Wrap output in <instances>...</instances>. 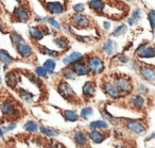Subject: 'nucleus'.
Returning a JSON list of instances; mask_svg holds the SVG:
<instances>
[{
    "mask_svg": "<svg viewBox=\"0 0 155 148\" xmlns=\"http://www.w3.org/2000/svg\"><path fill=\"white\" fill-rule=\"evenodd\" d=\"M86 64L88 66L89 73L94 74V75H98V74H101L105 69V65L104 62L100 57L96 56V54H89L86 57Z\"/></svg>",
    "mask_w": 155,
    "mask_h": 148,
    "instance_id": "f257e3e1",
    "label": "nucleus"
},
{
    "mask_svg": "<svg viewBox=\"0 0 155 148\" xmlns=\"http://www.w3.org/2000/svg\"><path fill=\"white\" fill-rule=\"evenodd\" d=\"M70 24L75 29H86L91 25V19L84 13H73L70 16Z\"/></svg>",
    "mask_w": 155,
    "mask_h": 148,
    "instance_id": "f03ea898",
    "label": "nucleus"
},
{
    "mask_svg": "<svg viewBox=\"0 0 155 148\" xmlns=\"http://www.w3.org/2000/svg\"><path fill=\"white\" fill-rule=\"evenodd\" d=\"M30 10L24 5H20L18 7H16L13 10V13H12V17L15 22H27L30 19Z\"/></svg>",
    "mask_w": 155,
    "mask_h": 148,
    "instance_id": "7ed1b4c3",
    "label": "nucleus"
},
{
    "mask_svg": "<svg viewBox=\"0 0 155 148\" xmlns=\"http://www.w3.org/2000/svg\"><path fill=\"white\" fill-rule=\"evenodd\" d=\"M43 5L51 15H62L66 11V7L61 1H46L43 2Z\"/></svg>",
    "mask_w": 155,
    "mask_h": 148,
    "instance_id": "20e7f679",
    "label": "nucleus"
},
{
    "mask_svg": "<svg viewBox=\"0 0 155 148\" xmlns=\"http://www.w3.org/2000/svg\"><path fill=\"white\" fill-rule=\"evenodd\" d=\"M115 84L122 94H130L133 91L131 79L124 76H117L115 78Z\"/></svg>",
    "mask_w": 155,
    "mask_h": 148,
    "instance_id": "39448f33",
    "label": "nucleus"
},
{
    "mask_svg": "<svg viewBox=\"0 0 155 148\" xmlns=\"http://www.w3.org/2000/svg\"><path fill=\"white\" fill-rule=\"evenodd\" d=\"M102 90L103 92L105 93L107 96L112 97L114 99H119L123 96L122 93L118 90V88L116 86L115 82H112V81H104L102 83Z\"/></svg>",
    "mask_w": 155,
    "mask_h": 148,
    "instance_id": "423d86ee",
    "label": "nucleus"
},
{
    "mask_svg": "<svg viewBox=\"0 0 155 148\" xmlns=\"http://www.w3.org/2000/svg\"><path fill=\"white\" fill-rule=\"evenodd\" d=\"M84 57L82 59H80L79 61L74 62L72 65H70L72 71H74V74L77 75V77H82V76H87L89 74V69L87 66L86 62L83 61Z\"/></svg>",
    "mask_w": 155,
    "mask_h": 148,
    "instance_id": "0eeeda50",
    "label": "nucleus"
},
{
    "mask_svg": "<svg viewBox=\"0 0 155 148\" xmlns=\"http://www.w3.org/2000/svg\"><path fill=\"white\" fill-rule=\"evenodd\" d=\"M58 91L65 99H68V100H72L75 97V94L73 92V90L71 88V86L67 83L66 81H60L58 84Z\"/></svg>",
    "mask_w": 155,
    "mask_h": 148,
    "instance_id": "6e6552de",
    "label": "nucleus"
},
{
    "mask_svg": "<svg viewBox=\"0 0 155 148\" xmlns=\"http://www.w3.org/2000/svg\"><path fill=\"white\" fill-rule=\"evenodd\" d=\"M139 74L146 81L155 82V67L148 64H142L139 67Z\"/></svg>",
    "mask_w": 155,
    "mask_h": 148,
    "instance_id": "1a4fd4ad",
    "label": "nucleus"
},
{
    "mask_svg": "<svg viewBox=\"0 0 155 148\" xmlns=\"http://www.w3.org/2000/svg\"><path fill=\"white\" fill-rule=\"evenodd\" d=\"M125 127L127 130L136 134H141L146 131V126L140 120L137 119H129L125 122Z\"/></svg>",
    "mask_w": 155,
    "mask_h": 148,
    "instance_id": "9d476101",
    "label": "nucleus"
},
{
    "mask_svg": "<svg viewBox=\"0 0 155 148\" xmlns=\"http://www.w3.org/2000/svg\"><path fill=\"white\" fill-rule=\"evenodd\" d=\"M101 49L106 56H113V54L117 53L118 51V44L112 39H107L103 42L101 46Z\"/></svg>",
    "mask_w": 155,
    "mask_h": 148,
    "instance_id": "9b49d317",
    "label": "nucleus"
},
{
    "mask_svg": "<svg viewBox=\"0 0 155 148\" xmlns=\"http://www.w3.org/2000/svg\"><path fill=\"white\" fill-rule=\"evenodd\" d=\"M0 110H1L3 115L8 116V117H13L17 114V109H16L15 105L9 100L3 101L0 105Z\"/></svg>",
    "mask_w": 155,
    "mask_h": 148,
    "instance_id": "f8f14e48",
    "label": "nucleus"
},
{
    "mask_svg": "<svg viewBox=\"0 0 155 148\" xmlns=\"http://www.w3.org/2000/svg\"><path fill=\"white\" fill-rule=\"evenodd\" d=\"M15 48H16V50H17L18 54H19V56L21 57V58H24V59L30 58V57H32V54H33L32 47H31L29 44H27L25 41L18 44Z\"/></svg>",
    "mask_w": 155,
    "mask_h": 148,
    "instance_id": "ddd939ff",
    "label": "nucleus"
},
{
    "mask_svg": "<svg viewBox=\"0 0 155 148\" xmlns=\"http://www.w3.org/2000/svg\"><path fill=\"white\" fill-rule=\"evenodd\" d=\"M87 5H88L89 9L95 12V13L103 14L106 2H105V0H89L88 2H87Z\"/></svg>",
    "mask_w": 155,
    "mask_h": 148,
    "instance_id": "4468645a",
    "label": "nucleus"
},
{
    "mask_svg": "<svg viewBox=\"0 0 155 148\" xmlns=\"http://www.w3.org/2000/svg\"><path fill=\"white\" fill-rule=\"evenodd\" d=\"M29 35L35 42H39L45 37L41 26H30L29 27Z\"/></svg>",
    "mask_w": 155,
    "mask_h": 148,
    "instance_id": "2eb2a0df",
    "label": "nucleus"
},
{
    "mask_svg": "<svg viewBox=\"0 0 155 148\" xmlns=\"http://www.w3.org/2000/svg\"><path fill=\"white\" fill-rule=\"evenodd\" d=\"M83 57L84 56H83L81 52L72 51L69 54H67V56H65L64 58L62 59V62L64 63L66 66H70V65H72L74 62H77V61H79L80 59H82Z\"/></svg>",
    "mask_w": 155,
    "mask_h": 148,
    "instance_id": "dca6fc26",
    "label": "nucleus"
},
{
    "mask_svg": "<svg viewBox=\"0 0 155 148\" xmlns=\"http://www.w3.org/2000/svg\"><path fill=\"white\" fill-rule=\"evenodd\" d=\"M130 103L135 109H142L146 105V99L141 94H133L130 97Z\"/></svg>",
    "mask_w": 155,
    "mask_h": 148,
    "instance_id": "f3484780",
    "label": "nucleus"
},
{
    "mask_svg": "<svg viewBox=\"0 0 155 148\" xmlns=\"http://www.w3.org/2000/svg\"><path fill=\"white\" fill-rule=\"evenodd\" d=\"M96 92V86L93 81H87L82 88V94L85 98H91L95 95Z\"/></svg>",
    "mask_w": 155,
    "mask_h": 148,
    "instance_id": "a211bd4d",
    "label": "nucleus"
},
{
    "mask_svg": "<svg viewBox=\"0 0 155 148\" xmlns=\"http://www.w3.org/2000/svg\"><path fill=\"white\" fill-rule=\"evenodd\" d=\"M53 43L56 47H58L62 50H67L70 46L69 44V40L67 39L64 35H58V36H55L53 39Z\"/></svg>",
    "mask_w": 155,
    "mask_h": 148,
    "instance_id": "6ab92c4d",
    "label": "nucleus"
},
{
    "mask_svg": "<svg viewBox=\"0 0 155 148\" xmlns=\"http://www.w3.org/2000/svg\"><path fill=\"white\" fill-rule=\"evenodd\" d=\"M141 16H142V12L140 9H134L133 12L131 13L130 17L127 18V25L130 27H133L134 25H136L137 22H140L141 19Z\"/></svg>",
    "mask_w": 155,
    "mask_h": 148,
    "instance_id": "aec40b11",
    "label": "nucleus"
},
{
    "mask_svg": "<svg viewBox=\"0 0 155 148\" xmlns=\"http://www.w3.org/2000/svg\"><path fill=\"white\" fill-rule=\"evenodd\" d=\"M138 58L140 59H152L155 58V47L154 46L148 45L147 47H144L139 53L137 54Z\"/></svg>",
    "mask_w": 155,
    "mask_h": 148,
    "instance_id": "412c9836",
    "label": "nucleus"
},
{
    "mask_svg": "<svg viewBox=\"0 0 155 148\" xmlns=\"http://www.w3.org/2000/svg\"><path fill=\"white\" fill-rule=\"evenodd\" d=\"M18 81H19V78H18L17 74L15 71H9V73H7V75H5V82H7L8 86L14 88L17 85Z\"/></svg>",
    "mask_w": 155,
    "mask_h": 148,
    "instance_id": "4be33fe9",
    "label": "nucleus"
},
{
    "mask_svg": "<svg viewBox=\"0 0 155 148\" xmlns=\"http://www.w3.org/2000/svg\"><path fill=\"white\" fill-rule=\"evenodd\" d=\"M88 136H89V139H91V141H93L94 143H96V144L102 143V142L105 139V136H104V134H102V133L100 132L98 129H93V130L89 132Z\"/></svg>",
    "mask_w": 155,
    "mask_h": 148,
    "instance_id": "5701e85b",
    "label": "nucleus"
},
{
    "mask_svg": "<svg viewBox=\"0 0 155 148\" xmlns=\"http://www.w3.org/2000/svg\"><path fill=\"white\" fill-rule=\"evenodd\" d=\"M63 117L66 122H74L79 119V115L74 110H65L63 111Z\"/></svg>",
    "mask_w": 155,
    "mask_h": 148,
    "instance_id": "b1692460",
    "label": "nucleus"
},
{
    "mask_svg": "<svg viewBox=\"0 0 155 148\" xmlns=\"http://www.w3.org/2000/svg\"><path fill=\"white\" fill-rule=\"evenodd\" d=\"M43 66L45 67V69L47 71L48 75H54V73H55L56 62L53 58H50V59H48V60H46L45 62H44Z\"/></svg>",
    "mask_w": 155,
    "mask_h": 148,
    "instance_id": "393cba45",
    "label": "nucleus"
},
{
    "mask_svg": "<svg viewBox=\"0 0 155 148\" xmlns=\"http://www.w3.org/2000/svg\"><path fill=\"white\" fill-rule=\"evenodd\" d=\"M73 139H74L75 144L79 146H85L87 144V136L83 131H77L74 133Z\"/></svg>",
    "mask_w": 155,
    "mask_h": 148,
    "instance_id": "a878e982",
    "label": "nucleus"
},
{
    "mask_svg": "<svg viewBox=\"0 0 155 148\" xmlns=\"http://www.w3.org/2000/svg\"><path fill=\"white\" fill-rule=\"evenodd\" d=\"M0 62L3 64H11L14 62V58L5 49H0Z\"/></svg>",
    "mask_w": 155,
    "mask_h": 148,
    "instance_id": "bb28decb",
    "label": "nucleus"
},
{
    "mask_svg": "<svg viewBox=\"0 0 155 148\" xmlns=\"http://www.w3.org/2000/svg\"><path fill=\"white\" fill-rule=\"evenodd\" d=\"M38 49L43 54H46V56L50 57V58L54 59V58H56V57L60 56V52H58V50H52V49H50V48L46 47V46H44V45H39Z\"/></svg>",
    "mask_w": 155,
    "mask_h": 148,
    "instance_id": "cd10ccee",
    "label": "nucleus"
},
{
    "mask_svg": "<svg viewBox=\"0 0 155 148\" xmlns=\"http://www.w3.org/2000/svg\"><path fill=\"white\" fill-rule=\"evenodd\" d=\"M127 32V25L120 24L114 29V31L112 32V36L119 37V36H121V35H124Z\"/></svg>",
    "mask_w": 155,
    "mask_h": 148,
    "instance_id": "c85d7f7f",
    "label": "nucleus"
},
{
    "mask_svg": "<svg viewBox=\"0 0 155 148\" xmlns=\"http://www.w3.org/2000/svg\"><path fill=\"white\" fill-rule=\"evenodd\" d=\"M9 36H10V40H11L12 44L14 45V47H16L19 43L25 41L22 35L19 34L18 32H16V31H11V32H9Z\"/></svg>",
    "mask_w": 155,
    "mask_h": 148,
    "instance_id": "c756f323",
    "label": "nucleus"
},
{
    "mask_svg": "<svg viewBox=\"0 0 155 148\" xmlns=\"http://www.w3.org/2000/svg\"><path fill=\"white\" fill-rule=\"evenodd\" d=\"M62 76H63V78L66 80H75L77 79V75H75L74 71H72V68L69 66H67L62 69Z\"/></svg>",
    "mask_w": 155,
    "mask_h": 148,
    "instance_id": "7c9ffc66",
    "label": "nucleus"
},
{
    "mask_svg": "<svg viewBox=\"0 0 155 148\" xmlns=\"http://www.w3.org/2000/svg\"><path fill=\"white\" fill-rule=\"evenodd\" d=\"M39 131L43 133L46 136H58L61 134V132L58 130H55L53 128H49V127H41Z\"/></svg>",
    "mask_w": 155,
    "mask_h": 148,
    "instance_id": "2f4dec72",
    "label": "nucleus"
},
{
    "mask_svg": "<svg viewBox=\"0 0 155 148\" xmlns=\"http://www.w3.org/2000/svg\"><path fill=\"white\" fill-rule=\"evenodd\" d=\"M45 24H48L50 27H52V28H53L54 30L60 31L61 29H62V25L60 24V22H58V20H56L54 17H52V16H49V17H46Z\"/></svg>",
    "mask_w": 155,
    "mask_h": 148,
    "instance_id": "473e14b6",
    "label": "nucleus"
},
{
    "mask_svg": "<svg viewBox=\"0 0 155 148\" xmlns=\"http://www.w3.org/2000/svg\"><path fill=\"white\" fill-rule=\"evenodd\" d=\"M89 128L93 129H106L108 128V124L105 120H94L89 124Z\"/></svg>",
    "mask_w": 155,
    "mask_h": 148,
    "instance_id": "72a5a7b5",
    "label": "nucleus"
},
{
    "mask_svg": "<svg viewBox=\"0 0 155 148\" xmlns=\"http://www.w3.org/2000/svg\"><path fill=\"white\" fill-rule=\"evenodd\" d=\"M18 93H19L20 97H21L25 101H27V102H30V101H32L33 99H34V95L29 92V91L24 90V88H19Z\"/></svg>",
    "mask_w": 155,
    "mask_h": 148,
    "instance_id": "f704fd0d",
    "label": "nucleus"
},
{
    "mask_svg": "<svg viewBox=\"0 0 155 148\" xmlns=\"http://www.w3.org/2000/svg\"><path fill=\"white\" fill-rule=\"evenodd\" d=\"M24 129L26 131H29V132H35L39 129L37 122H35L34 120H28L26 124L24 125Z\"/></svg>",
    "mask_w": 155,
    "mask_h": 148,
    "instance_id": "c9c22d12",
    "label": "nucleus"
},
{
    "mask_svg": "<svg viewBox=\"0 0 155 148\" xmlns=\"http://www.w3.org/2000/svg\"><path fill=\"white\" fill-rule=\"evenodd\" d=\"M94 114V110L91 107H84L80 112V116L83 119H88V117H91Z\"/></svg>",
    "mask_w": 155,
    "mask_h": 148,
    "instance_id": "e433bc0d",
    "label": "nucleus"
},
{
    "mask_svg": "<svg viewBox=\"0 0 155 148\" xmlns=\"http://www.w3.org/2000/svg\"><path fill=\"white\" fill-rule=\"evenodd\" d=\"M73 36L77 37L78 41L82 42V43H91V42L95 41V40H97V37H93L91 35H78V34H73Z\"/></svg>",
    "mask_w": 155,
    "mask_h": 148,
    "instance_id": "4c0bfd02",
    "label": "nucleus"
},
{
    "mask_svg": "<svg viewBox=\"0 0 155 148\" xmlns=\"http://www.w3.org/2000/svg\"><path fill=\"white\" fill-rule=\"evenodd\" d=\"M148 22L151 27V30L153 31L155 29V10L152 9L148 12Z\"/></svg>",
    "mask_w": 155,
    "mask_h": 148,
    "instance_id": "58836bf2",
    "label": "nucleus"
},
{
    "mask_svg": "<svg viewBox=\"0 0 155 148\" xmlns=\"http://www.w3.org/2000/svg\"><path fill=\"white\" fill-rule=\"evenodd\" d=\"M34 71H35V75L39 78H46L48 76L47 71H46L44 66H36L34 69Z\"/></svg>",
    "mask_w": 155,
    "mask_h": 148,
    "instance_id": "ea45409f",
    "label": "nucleus"
},
{
    "mask_svg": "<svg viewBox=\"0 0 155 148\" xmlns=\"http://www.w3.org/2000/svg\"><path fill=\"white\" fill-rule=\"evenodd\" d=\"M72 10L74 13H84L85 11V5L82 2L75 3V5H72Z\"/></svg>",
    "mask_w": 155,
    "mask_h": 148,
    "instance_id": "a19ab883",
    "label": "nucleus"
},
{
    "mask_svg": "<svg viewBox=\"0 0 155 148\" xmlns=\"http://www.w3.org/2000/svg\"><path fill=\"white\" fill-rule=\"evenodd\" d=\"M115 58L118 59V61H119L120 64H125V63H127L130 61V58L125 53H118V54H116Z\"/></svg>",
    "mask_w": 155,
    "mask_h": 148,
    "instance_id": "79ce46f5",
    "label": "nucleus"
},
{
    "mask_svg": "<svg viewBox=\"0 0 155 148\" xmlns=\"http://www.w3.org/2000/svg\"><path fill=\"white\" fill-rule=\"evenodd\" d=\"M148 45H149V42H148V41H143L141 44H139V45H138V47H137V48H136L135 53H136V54H138L140 51H141L142 49H143L144 47H147V46H148Z\"/></svg>",
    "mask_w": 155,
    "mask_h": 148,
    "instance_id": "37998d69",
    "label": "nucleus"
},
{
    "mask_svg": "<svg viewBox=\"0 0 155 148\" xmlns=\"http://www.w3.org/2000/svg\"><path fill=\"white\" fill-rule=\"evenodd\" d=\"M16 126H17V125H16L15 122H13V124H9V125H7V126L2 127V129H3V131H5V132H8V131L14 130V129L16 128Z\"/></svg>",
    "mask_w": 155,
    "mask_h": 148,
    "instance_id": "c03bdc74",
    "label": "nucleus"
},
{
    "mask_svg": "<svg viewBox=\"0 0 155 148\" xmlns=\"http://www.w3.org/2000/svg\"><path fill=\"white\" fill-rule=\"evenodd\" d=\"M34 20L36 22H41V24H45V20L46 17H43V16H39V15H35Z\"/></svg>",
    "mask_w": 155,
    "mask_h": 148,
    "instance_id": "a18cd8bd",
    "label": "nucleus"
},
{
    "mask_svg": "<svg viewBox=\"0 0 155 148\" xmlns=\"http://www.w3.org/2000/svg\"><path fill=\"white\" fill-rule=\"evenodd\" d=\"M110 27H112L110 22H108V20H104V22H103V29H104V30L108 31L110 29Z\"/></svg>",
    "mask_w": 155,
    "mask_h": 148,
    "instance_id": "49530a36",
    "label": "nucleus"
},
{
    "mask_svg": "<svg viewBox=\"0 0 155 148\" xmlns=\"http://www.w3.org/2000/svg\"><path fill=\"white\" fill-rule=\"evenodd\" d=\"M139 90L142 91V92H144V93L149 92V88H146V85H144V84H139Z\"/></svg>",
    "mask_w": 155,
    "mask_h": 148,
    "instance_id": "de8ad7c7",
    "label": "nucleus"
},
{
    "mask_svg": "<svg viewBox=\"0 0 155 148\" xmlns=\"http://www.w3.org/2000/svg\"><path fill=\"white\" fill-rule=\"evenodd\" d=\"M0 32H1V33H7V31H5V25H3L1 22H0Z\"/></svg>",
    "mask_w": 155,
    "mask_h": 148,
    "instance_id": "09e8293b",
    "label": "nucleus"
},
{
    "mask_svg": "<svg viewBox=\"0 0 155 148\" xmlns=\"http://www.w3.org/2000/svg\"><path fill=\"white\" fill-rule=\"evenodd\" d=\"M3 133H5V131H3L2 127H0V137H2V136H3Z\"/></svg>",
    "mask_w": 155,
    "mask_h": 148,
    "instance_id": "8fccbe9b",
    "label": "nucleus"
},
{
    "mask_svg": "<svg viewBox=\"0 0 155 148\" xmlns=\"http://www.w3.org/2000/svg\"><path fill=\"white\" fill-rule=\"evenodd\" d=\"M15 1H16V2H18V3H20V5H22L25 0H15Z\"/></svg>",
    "mask_w": 155,
    "mask_h": 148,
    "instance_id": "3c124183",
    "label": "nucleus"
},
{
    "mask_svg": "<svg viewBox=\"0 0 155 148\" xmlns=\"http://www.w3.org/2000/svg\"><path fill=\"white\" fill-rule=\"evenodd\" d=\"M154 136H155V132L153 133V134H151L150 136H149V139H153V137H154Z\"/></svg>",
    "mask_w": 155,
    "mask_h": 148,
    "instance_id": "603ef678",
    "label": "nucleus"
},
{
    "mask_svg": "<svg viewBox=\"0 0 155 148\" xmlns=\"http://www.w3.org/2000/svg\"><path fill=\"white\" fill-rule=\"evenodd\" d=\"M153 36H154V39H155V29L153 30Z\"/></svg>",
    "mask_w": 155,
    "mask_h": 148,
    "instance_id": "864d4df0",
    "label": "nucleus"
},
{
    "mask_svg": "<svg viewBox=\"0 0 155 148\" xmlns=\"http://www.w3.org/2000/svg\"><path fill=\"white\" fill-rule=\"evenodd\" d=\"M3 120H2V118H1V116H0V122H2Z\"/></svg>",
    "mask_w": 155,
    "mask_h": 148,
    "instance_id": "5fc2aeb1",
    "label": "nucleus"
},
{
    "mask_svg": "<svg viewBox=\"0 0 155 148\" xmlns=\"http://www.w3.org/2000/svg\"><path fill=\"white\" fill-rule=\"evenodd\" d=\"M63 1H64L65 3H67V2H68V0H63Z\"/></svg>",
    "mask_w": 155,
    "mask_h": 148,
    "instance_id": "6e6d98bb",
    "label": "nucleus"
},
{
    "mask_svg": "<svg viewBox=\"0 0 155 148\" xmlns=\"http://www.w3.org/2000/svg\"><path fill=\"white\" fill-rule=\"evenodd\" d=\"M123 1H127V2H129V1H132V0H123Z\"/></svg>",
    "mask_w": 155,
    "mask_h": 148,
    "instance_id": "4d7b16f0",
    "label": "nucleus"
},
{
    "mask_svg": "<svg viewBox=\"0 0 155 148\" xmlns=\"http://www.w3.org/2000/svg\"><path fill=\"white\" fill-rule=\"evenodd\" d=\"M1 81H2V79H1V77H0V83H1Z\"/></svg>",
    "mask_w": 155,
    "mask_h": 148,
    "instance_id": "13d9d810",
    "label": "nucleus"
}]
</instances>
